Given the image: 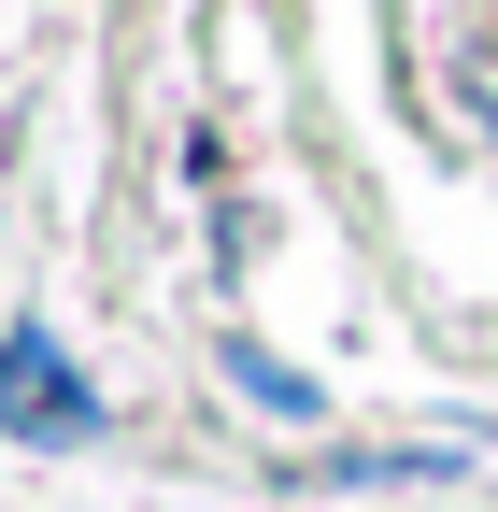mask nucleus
Segmentation results:
<instances>
[{
    "label": "nucleus",
    "instance_id": "nucleus-2",
    "mask_svg": "<svg viewBox=\"0 0 498 512\" xmlns=\"http://www.w3.org/2000/svg\"><path fill=\"white\" fill-rule=\"evenodd\" d=\"M228 384H242V399H271V413H314V384H299L285 356H257V342H228Z\"/></svg>",
    "mask_w": 498,
    "mask_h": 512
},
{
    "label": "nucleus",
    "instance_id": "nucleus-1",
    "mask_svg": "<svg viewBox=\"0 0 498 512\" xmlns=\"http://www.w3.org/2000/svg\"><path fill=\"white\" fill-rule=\"evenodd\" d=\"M0 413H15L29 441H86V427H100V399H86V370L57 356L43 328H0Z\"/></svg>",
    "mask_w": 498,
    "mask_h": 512
}]
</instances>
